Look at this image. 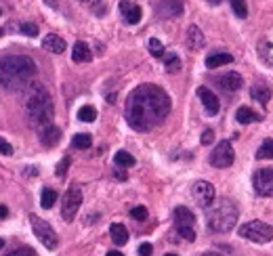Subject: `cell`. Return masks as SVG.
Here are the masks:
<instances>
[{
  "label": "cell",
  "instance_id": "24",
  "mask_svg": "<svg viewBox=\"0 0 273 256\" xmlns=\"http://www.w3.org/2000/svg\"><path fill=\"white\" fill-rule=\"evenodd\" d=\"M162 59H164V67H166V72L168 74H176L181 69V59L174 53H164Z\"/></svg>",
  "mask_w": 273,
  "mask_h": 256
},
{
  "label": "cell",
  "instance_id": "23",
  "mask_svg": "<svg viewBox=\"0 0 273 256\" xmlns=\"http://www.w3.org/2000/svg\"><path fill=\"white\" fill-rule=\"evenodd\" d=\"M110 235H112V239H114L116 246H124V243L128 241V231H126V227L120 225V223H114V225L110 227Z\"/></svg>",
  "mask_w": 273,
  "mask_h": 256
},
{
  "label": "cell",
  "instance_id": "32",
  "mask_svg": "<svg viewBox=\"0 0 273 256\" xmlns=\"http://www.w3.org/2000/svg\"><path fill=\"white\" fill-rule=\"evenodd\" d=\"M19 30H21V34H26V36H30V38L38 36V26L36 23H21Z\"/></svg>",
  "mask_w": 273,
  "mask_h": 256
},
{
  "label": "cell",
  "instance_id": "50",
  "mask_svg": "<svg viewBox=\"0 0 273 256\" xmlns=\"http://www.w3.org/2000/svg\"><path fill=\"white\" fill-rule=\"evenodd\" d=\"M0 15H3V11H0Z\"/></svg>",
  "mask_w": 273,
  "mask_h": 256
},
{
  "label": "cell",
  "instance_id": "47",
  "mask_svg": "<svg viewBox=\"0 0 273 256\" xmlns=\"http://www.w3.org/2000/svg\"><path fill=\"white\" fill-rule=\"evenodd\" d=\"M5 248V239H0V250H3Z\"/></svg>",
  "mask_w": 273,
  "mask_h": 256
},
{
  "label": "cell",
  "instance_id": "1",
  "mask_svg": "<svg viewBox=\"0 0 273 256\" xmlns=\"http://www.w3.org/2000/svg\"><path fill=\"white\" fill-rule=\"evenodd\" d=\"M170 111V97L156 84H141L126 99V122L139 133H147L164 122Z\"/></svg>",
  "mask_w": 273,
  "mask_h": 256
},
{
  "label": "cell",
  "instance_id": "8",
  "mask_svg": "<svg viewBox=\"0 0 273 256\" xmlns=\"http://www.w3.org/2000/svg\"><path fill=\"white\" fill-rule=\"evenodd\" d=\"M233 160H235V154L229 141H221L210 154V164L215 168H229L233 164Z\"/></svg>",
  "mask_w": 273,
  "mask_h": 256
},
{
  "label": "cell",
  "instance_id": "21",
  "mask_svg": "<svg viewBox=\"0 0 273 256\" xmlns=\"http://www.w3.org/2000/svg\"><path fill=\"white\" fill-rule=\"evenodd\" d=\"M233 61V57L229 53H212L206 57V67L215 69V67H221V65H227Z\"/></svg>",
  "mask_w": 273,
  "mask_h": 256
},
{
  "label": "cell",
  "instance_id": "4",
  "mask_svg": "<svg viewBox=\"0 0 273 256\" xmlns=\"http://www.w3.org/2000/svg\"><path fill=\"white\" fill-rule=\"evenodd\" d=\"M206 210H208V227L212 231H217V233L231 231L237 223V216H240L237 206L231 200H227V197H223L219 202H212Z\"/></svg>",
  "mask_w": 273,
  "mask_h": 256
},
{
  "label": "cell",
  "instance_id": "35",
  "mask_svg": "<svg viewBox=\"0 0 273 256\" xmlns=\"http://www.w3.org/2000/svg\"><path fill=\"white\" fill-rule=\"evenodd\" d=\"M67 168H69V158H63L61 162L57 164V168H55V174L57 177H63V174L67 172Z\"/></svg>",
  "mask_w": 273,
  "mask_h": 256
},
{
  "label": "cell",
  "instance_id": "3",
  "mask_svg": "<svg viewBox=\"0 0 273 256\" xmlns=\"http://www.w3.org/2000/svg\"><path fill=\"white\" fill-rule=\"evenodd\" d=\"M26 113L30 124L36 128V131H42L44 126L53 124V101L51 95L42 84L38 82H30L26 86Z\"/></svg>",
  "mask_w": 273,
  "mask_h": 256
},
{
  "label": "cell",
  "instance_id": "9",
  "mask_svg": "<svg viewBox=\"0 0 273 256\" xmlns=\"http://www.w3.org/2000/svg\"><path fill=\"white\" fill-rule=\"evenodd\" d=\"M192 195L202 208H208L215 202V187H212L208 181H196L192 187Z\"/></svg>",
  "mask_w": 273,
  "mask_h": 256
},
{
  "label": "cell",
  "instance_id": "33",
  "mask_svg": "<svg viewBox=\"0 0 273 256\" xmlns=\"http://www.w3.org/2000/svg\"><path fill=\"white\" fill-rule=\"evenodd\" d=\"M130 216H133L135 220H145L147 218V208L145 206H137L130 210Z\"/></svg>",
  "mask_w": 273,
  "mask_h": 256
},
{
  "label": "cell",
  "instance_id": "16",
  "mask_svg": "<svg viewBox=\"0 0 273 256\" xmlns=\"http://www.w3.org/2000/svg\"><path fill=\"white\" fill-rule=\"evenodd\" d=\"M172 218H174V223H176V229H179V227H194V223H196L194 212L189 210V208H185V206L174 208Z\"/></svg>",
  "mask_w": 273,
  "mask_h": 256
},
{
  "label": "cell",
  "instance_id": "22",
  "mask_svg": "<svg viewBox=\"0 0 273 256\" xmlns=\"http://www.w3.org/2000/svg\"><path fill=\"white\" fill-rule=\"evenodd\" d=\"M235 120L240 122V124H252V122H258V120H263L260 115L254 111V109H250V107H240L235 111Z\"/></svg>",
  "mask_w": 273,
  "mask_h": 256
},
{
  "label": "cell",
  "instance_id": "25",
  "mask_svg": "<svg viewBox=\"0 0 273 256\" xmlns=\"http://www.w3.org/2000/svg\"><path fill=\"white\" fill-rule=\"evenodd\" d=\"M114 162H116V166H120V168H130V166H135V158L128 154V151H118V154L114 156Z\"/></svg>",
  "mask_w": 273,
  "mask_h": 256
},
{
  "label": "cell",
  "instance_id": "43",
  "mask_svg": "<svg viewBox=\"0 0 273 256\" xmlns=\"http://www.w3.org/2000/svg\"><path fill=\"white\" fill-rule=\"evenodd\" d=\"M108 256H124V254H122V252H118V250H110V252H108Z\"/></svg>",
  "mask_w": 273,
  "mask_h": 256
},
{
  "label": "cell",
  "instance_id": "39",
  "mask_svg": "<svg viewBox=\"0 0 273 256\" xmlns=\"http://www.w3.org/2000/svg\"><path fill=\"white\" fill-rule=\"evenodd\" d=\"M151 252H153L151 243H141L139 246V256H151Z\"/></svg>",
  "mask_w": 273,
  "mask_h": 256
},
{
  "label": "cell",
  "instance_id": "17",
  "mask_svg": "<svg viewBox=\"0 0 273 256\" xmlns=\"http://www.w3.org/2000/svg\"><path fill=\"white\" fill-rule=\"evenodd\" d=\"M204 44H206V38H204V34H202V30L198 26H189V30H187V46L189 49L200 51Z\"/></svg>",
  "mask_w": 273,
  "mask_h": 256
},
{
  "label": "cell",
  "instance_id": "14",
  "mask_svg": "<svg viewBox=\"0 0 273 256\" xmlns=\"http://www.w3.org/2000/svg\"><path fill=\"white\" fill-rule=\"evenodd\" d=\"M244 84V80L242 76L237 74V72H227V74H223L219 78V86L225 90V92H235V90H240Z\"/></svg>",
  "mask_w": 273,
  "mask_h": 256
},
{
  "label": "cell",
  "instance_id": "38",
  "mask_svg": "<svg viewBox=\"0 0 273 256\" xmlns=\"http://www.w3.org/2000/svg\"><path fill=\"white\" fill-rule=\"evenodd\" d=\"M212 141H215V133H212L210 128H208V131L202 133V145H210Z\"/></svg>",
  "mask_w": 273,
  "mask_h": 256
},
{
  "label": "cell",
  "instance_id": "13",
  "mask_svg": "<svg viewBox=\"0 0 273 256\" xmlns=\"http://www.w3.org/2000/svg\"><path fill=\"white\" fill-rule=\"evenodd\" d=\"M38 139L44 147H55L59 141H61V131H59L57 126L49 124V126H44L42 131H38Z\"/></svg>",
  "mask_w": 273,
  "mask_h": 256
},
{
  "label": "cell",
  "instance_id": "46",
  "mask_svg": "<svg viewBox=\"0 0 273 256\" xmlns=\"http://www.w3.org/2000/svg\"><path fill=\"white\" fill-rule=\"evenodd\" d=\"M46 3H49L51 7H55V5H57V0H46Z\"/></svg>",
  "mask_w": 273,
  "mask_h": 256
},
{
  "label": "cell",
  "instance_id": "36",
  "mask_svg": "<svg viewBox=\"0 0 273 256\" xmlns=\"http://www.w3.org/2000/svg\"><path fill=\"white\" fill-rule=\"evenodd\" d=\"M13 154V145L7 143V139H0V156H11Z\"/></svg>",
  "mask_w": 273,
  "mask_h": 256
},
{
  "label": "cell",
  "instance_id": "6",
  "mask_svg": "<svg viewBox=\"0 0 273 256\" xmlns=\"http://www.w3.org/2000/svg\"><path fill=\"white\" fill-rule=\"evenodd\" d=\"M30 223H32V229H34V235L38 237V241L46 250H55L57 248V233L55 229L46 223V220L38 218L36 214H30Z\"/></svg>",
  "mask_w": 273,
  "mask_h": 256
},
{
  "label": "cell",
  "instance_id": "49",
  "mask_svg": "<svg viewBox=\"0 0 273 256\" xmlns=\"http://www.w3.org/2000/svg\"><path fill=\"white\" fill-rule=\"evenodd\" d=\"M166 256H176V254H166Z\"/></svg>",
  "mask_w": 273,
  "mask_h": 256
},
{
  "label": "cell",
  "instance_id": "2",
  "mask_svg": "<svg viewBox=\"0 0 273 256\" xmlns=\"http://www.w3.org/2000/svg\"><path fill=\"white\" fill-rule=\"evenodd\" d=\"M36 61L28 55H9L0 59V86L7 90H23L36 76Z\"/></svg>",
  "mask_w": 273,
  "mask_h": 256
},
{
  "label": "cell",
  "instance_id": "7",
  "mask_svg": "<svg viewBox=\"0 0 273 256\" xmlns=\"http://www.w3.org/2000/svg\"><path fill=\"white\" fill-rule=\"evenodd\" d=\"M80 206H82V191L78 185H69V189L65 191L63 202H61V216L65 223H72L80 210Z\"/></svg>",
  "mask_w": 273,
  "mask_h": 256
},
{
  "label": "cell",
  "instance_id": "34",
  "mask_svg": "<svg viewBox=\"0 0 273 256\" xmlns=\"http://www.w3.org/2000/svg\"><path fill=\"white\" fill-rule=\"evenodd\" d=\"M176 231H179V233L183 235V239H187V241H194V239H196V231H194V227H179Z\"/></svg>",
  "mask_w": 273,
  "mask_h": 256
},
{
  "label": "cell",
  "instance_id": "18",
  "mask_svg": "<svg viewBox=\"0 0 273 256\" xmlns=\"http://www.w3.org/2000/svg\"><path fill=\"white\" fill-rule=\"evenodd\" d=\"M42 46H44V51H51L55 55H61L65 51V40L61 36H57V34H49V36H44L42 40Z\"/></svg>",
  "mask_w": 273,
  "mask_h": 256
},
{
  "label": "cell",
  "instance_id": "41",
  "mask_svg": "<svg viewBox=\"0 0 273 256\" xmlns=\"http://www.w3.org/2000/svg\"><path fill=\"white\" fill-rule=\"evenodd\" d=\"M82 5H86V7H95V5H99L101 0H80Z\"/></svg>",
  "mask_w": 273,
  "mask_h": 256
},
{
  "label": "cell",
  "instance_id": "40",
  "mask_svg": "<svg viewBox=\"0 0 273 256\" xmlns=\"http://www.w3.org/2000/svg\"><path fill=\"white\" fill-rule=\"evenodd\" d=\"M116 179H120V181H126V172L120 170V166L116 168Z\"/></svg>",
  "mask_w": 273,
  "mask_h": 256
},
{
  "label": "cell",
  "instance_id": "28",
  "mask_svg": "<svg viewBox=\"0 0 273 256\" xmlns=\"http://www.w3.org/2000/svg\"><path fill=\"white\" fill-rule=\"evenodd\" d=\"M95 118H97V109H95L93 105H82L78 109V120H82V122H95Z\"/></svg>",
  "mask_w": 273,
  "mask_h": 256
},
{
  "label": "cell",
  "instance_id": "31",
  "mask_svg": "<svg viewBox=\"0 0 273 256\" xmlns=\"http://www.w3.org/2000/svg\"><path fill=\"white\" fill-rule=\"evenodd\" d=\"M147 46H149V53H151L153 57H164V53H166V51H164V44H162L158 38H151Z\"/></svg>",
  "mask_w": 273,
  "mask_h": 256
},
{
  "label": "cell",
  "instance_id": "42",
  "mask_svg": "<svg viewBox=\"0 0 273 256\" xmlns=\"http://www.w3.org/2000/svg\"><path fill=\"white\" fill-rule=\"evenodd\" d=\"M9 216V210H7V206L0 204V218H7Z\"/></svg>",
  "mask_w": 273,
  "mask_h": 256
},
{
  "label": "cell",
  "instance_id": "10",
  "mask_svg": "<svg viewBox=\"0 0 273 256\" xmlns=\"http://www.w3.org/2000/svg\"><path fill=\"white\" fill-rule=\"evenodd\" d=\"M252 185L258 195H273V168H263L254 172Z\"/></svg>",
  "mask_w": 273,
  "mask_h": 256
},
{
  "label": "cell",
  "instance_id": "5",
  "mask_svg": "<svg viewBox=\"0 0 273 256\" xmlns=\"http://www.w3.org/2000/svg\"><path fill=\"white\" fill-rule=\"evenodd\" d=\"M240 235L254 243H269L273 239V227L263 220H250V223L240 227Z\"/></svg>",
  "mask_w": 273,
  "mask_h": 256
},
{
  "label": "cell",
  "instance_id": "30",
  "mask_svg": "<svg viewBox=\"0 0 273 256\" xmlns=\"http://www.w3.org/2000/svg\"><path fill=\"white\" fill-rule=\"evenodd\" d=\"M229 5H231V9H233L235 17H240V19H246V17H248L246 0H229Z\"/></svg>",
  "mask_w": 273,
  "mask_h": 256
},
{
  "label": "cell",
  "instance_id": "11",
  "mask_svg": "<svg viewBox=\"0 0 273 256\" xmlns=\"http://www.w3.org/2000/svg\"><path fill=\"white\" fill-rule=\"evenodd\" d=\"M198 97L202 99V105H204V109H206L210 115H217V113L221 111V101H219V97H217L210 88L200 86V88H198Z\"/></svg>",
  "mask_w": 273,
  "mask_h": 256
},
{
  "label": "cell",
  "instance_id": "12",
  "mask_svg": "<svg viewBox=\"0 0 273 256\" xmlns=\"http://www.w3.org/2000/svg\"><path fill=\"white\" fill-rule=\"evenodd\" d=\"M183 13V0H162L158 5V15L162 19H174Z\"/></svg>",
  "mask_w": 273,
  "mask_h": 256
},
{
  "label": "cell",
  "instance_id": "29",
  "mask_svg": "<svg viewBox=\"0 0 273 256\" xmlns=\"http://www.w3.org/2000/svg\"><path fill=\"white\" fill-rule=\"evenodd\" d=\"M55 202H57V191L55 189H42V197H40V204H42V208H53L55 206Z\"/></svg>",
  "mask_w": 273,
  "mask_h": 256
},
{
  "label": "cell",
  "instance_id": "27",
  "mask_svg": "<svg viewBox=\"0 0 273 256\" xmlns=\"http://www.w3.org/2000/svg\"><path fill=\"white\" fill-rule=\"evenodd\" d=\"M72 145H74L76 149H88V147L93 145V139H90L88 133H80V135H76V137L72 139Z\"/></svg>",
  "mask_w": 273,
  "mask_h": 256
},
{
  "label": "cell",
  "instance_id": "15",
  "mask_svg": "<svg viewBox=\"0 0 273 256\" xmlns=\"http://www.w3.org/2000/svg\"><path fill=\"white\" fill-rule=\"evenodd\" d=\"M120 11L124 15V21L130 23V26H137V23L141 21V17H143V11H141V7L128 3V0H122L120 3Z\"/></svg>",
  "mask_w": 273,
  "mask_h": 256
},
{
  "label": "cell",
  "instance_id": "19",
  "mask_svg": "<svg viewBox=\"0 0 273 256\" xmlns=\"http://www.w3.org/2000/svg\"><path fill=\"white\" fill-rule=\"evenodd\" d=\"M90 57H93V53H90V49H88L86 42H76V44H74L72 61H76V63H86V61H90Z\"/></svg>",
  "mask_w": 273,
  "mask_h": 256
},
{
  "label": "cell",
  "instance_id": "26",
  "mask_svg": "<svg viewBox=\"0 0 273 256\" xmlns=\"http://www.w3.org/2000/svg\"><path fill=\"white\" fill-rule=\"evenodd\" d=\"M256 160H273V139H265L256 151Z\"/></svg>",
  "mask_w": 273,
  "mask_h": 256
},
{
  "label": "cell",
  "instance_id": "44",
  "mask_svg": "<svg viewBox=\"0 0 273 256\" xmlns=\"http://www.w3.org/2000/svg\"><path fill=\"white\" fill-rule=\"evenodd\" d=\"M208 5H212V7H217V5H221V0H208Z\"/></svg>",
  "mask_w": 273,
  "mask_h": 256
},
{
  "label": "cell",
  "instance_id": "20",
  "mask_svg": "<svg viewBox=\"0 0 273 256\" xmlns=\"http://www.w3.org/2000/svg\"><path fill=\"white\" fill-rule=\"evenodd\" d=\"M250 95H252V99L254 101H258L260 105H267V103L271 101V88L267 86V84H254L252 88H250Z\"/></svg>",
  "mask_w": 273,
  "mask_h": 256
},
{
  "label": "cell",
  "instance_id": "45",
  "mask_svg": "<svg viewBox=\"0 0 273 256\" xmlns=\"http://www.w3.org/2000/svg\"><path fill=\"white\" fill-rule=\"evenodd\" d=\"M202 256H221V254H217V252H206V254H202Z\"/></svg>",
  "mask_w": 273,
  "mask_h": 256
},
{
  "label": "cell",
  "instance_id": "37",
  "mask_svg": "<svg viewBox=\"0 0 273 256\" xmlns=\"http://www.w3.org/2000/svg\"><path fill=\"white\" fill-rule=\"evenodd\" d=\"M7 256H36V254H34V250H30V248H19V250L9 252Z\"/></svg>",
  "mask_w": 273,
  "mask_h": 256
},
{
  "label": "cell",
  "instance_id": "48",
  "mask_svg": "<svg viewBox=\"0 0 273 256\" xmlns=\"http://www.w3.org/2000/svg\"><path fill=\"white\" fill-rule=\"evenodd\" d=\"M3 34H5V30H0V36H3Z\"/></svg>",
  "mask_w": 273,
  "mask_h": 256
}]
</instances>
